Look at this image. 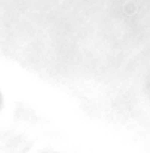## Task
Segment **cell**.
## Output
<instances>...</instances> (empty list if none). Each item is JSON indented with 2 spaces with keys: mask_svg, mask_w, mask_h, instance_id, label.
Listing matches in <instances>:
<instances>
[]
</instances>
